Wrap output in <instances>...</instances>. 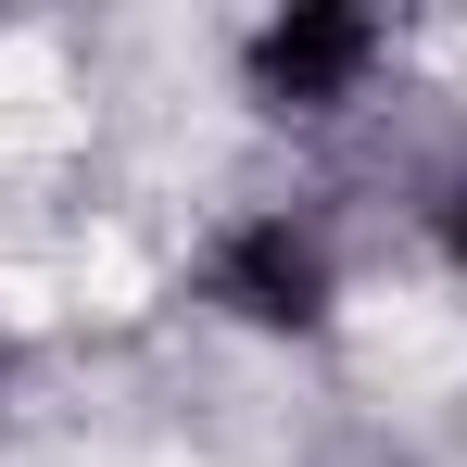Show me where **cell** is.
I'll list each match as a JSON object with an SVG mask.
<instances>
[{
  "mask_svg": "<svg viewBox=\"0 0 467 467\" xmlns=\"http://www.w3.org/2000/svg\"><path fill=\"white\" fill-rule=\"evenodd\" d=\"M202 304L228 328H253V341H316L328 304H341V253H328V228L304 202H253V215H228L202 240Z\"/></svg>",
  "mask_w": 467,
  "mask_h": 467,
  "instance_id": "2",
  "label": "cell"
},
{
  "mask_svg": "<svg viewBox=\"0 0 467 467\" xmlns=\"http://www.w3.org/2000/svg\"><path fill=\"white\" fill-rule=\"evenodd\" d=\"M379 77H391V26L367 0H291L240 38V101L278 127H341Z\"/></svg>",
  "mask_w": 467,
  "mask_h": 467,
  "instance_id": "1",
  "label": "cell"
},
{
  "mask_svg": "<svg viewBox=\"0 0 467 467\" xmlns=\"http://www.w3.org/2000/svg\"><path fill=\"white\" fill-rule=\"evenodd\" d=\"M430 240H442V265H455V291H467V177L430 202Z\"/></svg>",
  "mask_w": 467,
  "mask_h": 467,
  "instance_id": "3",
  "label": "cell"
}]
</instances>
